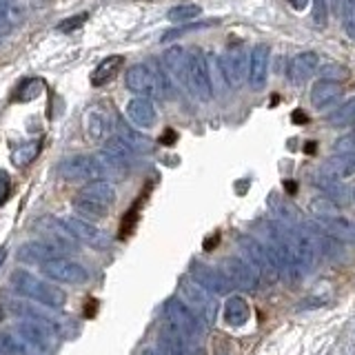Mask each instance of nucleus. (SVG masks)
Returning <instances> with one entry per match:
<instances>
[{"label":"nucleus","instance_id":"obj_1","mask_svg":"<svg viewBox=\"0 0 355 355\" xmlns=\"http://www.w3.org/2000/svg\"><path fill=\"white\" fill-rule=\"evenodd\" d=\"M9 282L14 286L16 293H20L27 300H33V302H38L47 309H60L67 302L64 291H60L58 286H53L49 282L40 280V277H36L29 271H22V269L14 271L9 277Z\"/></svg>","mask_w":355,"mask_h":355},{"label":"nucleus","instance_id":"obj_2","mask_svg":"<svg viewBox=\"0 0 355 355\" xmlns=\"http://www.w3.org/2000/svg\"><path fill=\"white\" fill-rule=\"evenodd\" d=\"M182 80L198 98H202V100H209L211 94H214V83H211V73H209V60L200 49L184 53Z\"/></svg>","mask_w":355,"mask_h":355},{"label":"nucleus","instance_id":"obj_3","mask_svg":"<svg viewBox=\"0 0 355 355\" xmlns=\"http://www.w3.org/2000/svg\"><path fill=\"white\" fill-rule=\"evenodd\" d=\"M164 320L171 329H175L182 336L191 338L200 342V338L205 336V322L200 320L191 309H189L180 297H171L164 302Z\"/></svg>","mask_w":355,"mask_h":355},{"label":"nucleus","instance_id":"obj_4","mask_svg":"<svg viewBox=\"0 0 355 355\" xmlns=\"http://www.w3.org/2000/svg\"><path fill=\"white\" fill-rule=\"evenodd\" d=\"M16 331L20 342L25 344L27 355H51L55 342H58V333L31 320L18 322Z\"/></svg>","mask_w":355,"mask_h":355},{"label":"nucleus","instance_id":"obj_5","mask_svg":"<svg viewBox=\"0 0 355 355\" xmlns=\"http://www.w3.org/2000/svg\"><path fill=\"white\" fill-rule=\"evenodd\" d=\"M105 171V162L96 155H71L58 164L60 178L69 182H94L100 180Z\"/></svg>","mask_w":355,"mask_h":355},{"label":"nucleus","instance_id":"obj_6","mask_svg":"<svg viewBox=\"0 0 355 355\" xmlns=\"http://www.w3.org/2000/svg\"><path fill=\"white\" fill-rule=\"evenodd\" d=\"M127 87L144 98H162L164 94V80L158 73V69L151 64H136L131 67L125 76Z\"/></svg>","mask_w":355,"mask_h":355},{"label":"nucleus","instance_id":"obj_7","mask_svg":"<svg viewBox=\"0 0 355 355\" xmlns=\"http://www.w3.org/2000/svg\"><path fill=\"white\" fill-rule=\"evenodd\" d=\"M180 300L205 322V324H211V322L216 320L218 304L214 300V293H209L207 288H202L200 284H196V282L180 284Z\"/></svg>","mask_w":355,"mask_h":355},{"label":"nucleus","instance_id":"obj_8","mask_svg":"<svg viewBox=\"0 0 355 355\" xmlns=\"http://www.w3.org/2000/svg\"><path fill=\"white\" fill-rule=\"evenodd\" d=\"M40 271L53 282H62V284H85L89 282V271L80 262L67 260V258H55L49 262L40 264Z\"/></svg>","mask_w":355,"mask_h":355},{"label":"nucleus","instance_id":"obj_9","mask_svg":"<svg viewBox=\"0 0 355 355\" xmlns=\"http://www.w3.org/2000/svg\"><path fill=\"white\" fill-rule=\"evenodd\" d=\"M222 271H225L231 286H240L244 291H253L260 282V273L249 260L229 258L225 264H222Z\"/></svg>","mask_w":355,"mask_h":355},{"label":"nucleus","instance_id":"obj_10","mask_svg":"<svg viewBox=\"0 0 355 355\" xmlns=\"http://www.w3.org/2000/svg\"><path fill=\"white\" fill-rule=\"evenodd\" d=\"M60 227L69 233L71 238L80 240L85 244H89V247L94 249H107L109 247V238L107 233H103L98 227L89 225L87 220H78V218H67L60 222Z\"/></svg>","mask_w":355,"mask_h":355},{"label":"nucleus","instance_id":"obj_11","mask_svg":"<svg viewBox=\"0 0 355 355\" xmlns=\"http://www.w3.org/2000/svg\"><path fill=\"white\" fill-rule=\"evenodd\" d=\"M313 184L320 189L322 193L327 196V200H331L333 205H340V207H347L353 202V189L344 184L340 178L336 175H329L324 171H318L313 173Z\"/></svg>","mask_w":355,"mask_h":355},{"label":"nucleus","instance_id":"obj_12","mask_svg":"<svg viewBox=\"0 0 355 355\" xmlns=\"http://www.w3.org/2000/svg\"><path fill=\"white\" fill-rule=\"evenodd\" d=\"M158 351L162 355H202L198 342L178 333L175 329H164L158 338Z\"/></svg>","mask_w":355,"mask_h":355},{"label":"nucleus","instance_id":"obj_13","mask_svg":"<svg viewBox=\"0 0 355 355\" xmlns=\"http://www.w3.org/2000/svg\"><path fill=\"white\" fill-rule=\"evenodd\" d=\"M85 131H87L89 140H94V142L107 140L111 133H114V116L103 107L89 109L85 116Z\"/></svg>","mask_w":355,"mask_h":355},{"label":"nucleus","instance_id":"obj_14","mask_svg":"<svg viewBox=\"0 0 355 355\" xmlns=\"http://www.w3.org/2000/svg\"><path fill=\"white\" fill-rule=\"evenodd\" d=\"M191 275L196 284L207 288V291L214 295H222L231 288V282L227 280V275L222 269H214V266H207V264H193Z\"/></svg>","mask_w":355,"mask_h":355},{"label":"nucleus","instance_id":"obj_15","mask_svg":"<svg viewBox=\"0 0 355 355\" xmlns=\"http://www.w3.org/2000/svg\"><path fill=\"white\" fill-rule=\"evenodd\" d=\"M18 258L22 262H33V264H42L55 258H64V247L58 242H31V244H22L18 251Z\"/></svg>","mask_w":355,"mask_h":355},{"label":"nucleus","instance_id":"obj_16","mask_svg":"<svg viewBox=\"0 0 355 355\" xmlns=\"http://www.w3.org/2000/svg\"><path fill=\"white\" fill-rule=\"evenodd\" d=\"M269 47L266 44H258L253 47L249 55V67H247V76H249V85L253 92H260L266 85V76H269Z\"/></svg>","mask_w":355,"mask_h":355},{"label":"nucleus","instance_id":"obj_17","mask_svg":"<svg viewBox=\"0 0 355 355\" xmlns=\"http://www.w3.org/2000/svg\"><path fill=\"white\" fill-rule=\"evenodd\" d=\"M315 225L331 236L333 240H340V242H355V222L344 218L340 214H331V216H322L318 218Z\"/></svg>","mask_w":355,"mask_h":355},{"label":"nucleus","instance_id":"obj_18","mask_svg":"<svg viewBox=\"0 0 355 355\" xmlns=\"http://www.w3.org/2000/svg\"><path fill=\"white\" fill-rule=\"evenodd\" d=\"M318 67H320V55L315 51H302L288 62L286 76L293 85H302L318 71Z\"/></svg>","mask_w":355,"mask_h":355},{"label":"nucleus","instance_id":"obj_19","mask_svg":"<svg viewBox=\"0 0 355 355\" xmlns=\"http://www.w3.org/2000/svg\"><path fill=\"white\" fill-rule=\"evenodd\" d=\"M222 73H225L227 83L231 87H240L244 80V73H247V67H249V58L247 53L242 49H229L222 58Z\"/></svg>","mask_w":355,"mask_h":355},{"label":"nucleus","instance_id":"obj_20","mask_svg":"<svg viewBox=\"0 0 355 355\" xmlns=\"http://www.w3.org/2000/svg\"><path fill=\"white\" fill-rule=\"evenodd\" d=\"M127 116L131 118V122L140 129H149L155 125V120H158V109L153 107V103L149 98H133L131 103L127 105Z\"/></svg>","mask_w":355,"mask_h":355},{"label":"nucleus","instance_id":"obj_21","mask_svg":"<svg viewBox=\"0 0 355 355\" xmlns=\"http://www.w3.org/2000/svg\"><path fill=\"white\" fill-rule=\"evenodd\" d=\"M340 96H342L340 80H329V78H324V80H318L313 85V89H311V103H313V107H318V109L336 103Z\"/></svg>","mask_w":355,"mask_h":355},{"label":"nucleus","instance_id":"obj_22","mask_svg":"<svg viewBox=\"0 0 355 355\" xmlns=\"http://www.w3.org/2000/svg\"><path fill=\"white\" fill-rule=\"evenodd\" d=\"M222 315H225V322L229 327H242V324H247V322H249L251 309H249L247 300H244L242 295H231L225 302V311H222Z\"/></svg>","mask_w":355,"mask_h":355},{"label":"nucleus","instance_id":"obj_23","mask_svg":"<svg viewBox=\"0 0 355 355\" xmlns=\"http://www.w3.org/2000/svg\"><path fill=\"white\" fill-rule=\"evenodd\" d=\"M122 62H125V58H122V55H107V58L92 71V85L103 87V85L111 83L118 76Z\"/></svg>","mask_w":355,"mask_h":355},{"label":"nucleus","instance_id":"obj_24","mask_svg":"<svg viewBox=\"0 0 355 355\" xmlns=\"http://www.w3.org/2000/svg\"><path fill=\"white\" fill-rule=\"evenodd\" d=\"M329 175H336L340 178V180H344V178H349L355 173V158H351V155H340V153H333L331 158L322 164V169Z\"/></svg>","mask_w":355,"mask_h":355},{"label":"nucleus","instance_id":"obj_25","mask_svg":"<svg viewBox=\"0 0 355 355\" xmlns=\"http://www.w3.org/2000/svg\"><path fill=\"white\" fill-rule=\"evenodd\" d=\"M83 198L92 200V202H98V205H105V207H111L114 205V198H116V191L114 187L109 182H100V180H94L89 182L83 191H80Z\"/></svg>","mask_w":355,"mask_h":355},{"label":"nucleus","instance_id":"obj_26","mask_svg":"<svg viewBox=\"0 0 355 355\" xmlns=\"http://www.w3.org/2000/svg\"><path fill=\"white\" fill-rule=\"evenodd\" d=\"M327 122L331 127H347L355 122V96L351 100H347L344 105H340L336 111H331Z\"/></svg>","mask_w":355,"mask_h":355},{"label":"nucleus","instance_id":"obj_27","mask_svg":"<svg viewBox=\"0 0 355 355\" xmlns=\"http://www.w3.org/2000/svg\"><path fill=\"white\" fill-rule=\"evenodd\" d=\"M0 353L3 355H27V349H25V344L20 342L18 336L0 333Z\"/></svg>","mask_w":355,"mask_h":355},{"label":"nucleus","instance_id":"obj_28","mask_svg":"<svg viewBox=\"0 0 355 355\" xmlns=\"http://www.w3.org/2000/svg\"><path fill=\"white\" fill-rule=\"evenodd\" d=\"M42 94V80H38V78H31V80H25L16 92V100L18 103H25V100H33L38 98Z\"/></svg>","mask_w":355,"mask_h":355},{"label":"nucleus","instance_id":"obj_29","mask_svg":"<svg viewBox=\"0 0 355 355\" xmlns=\"http://www.w3.org/2000/svg\"><path fill=\"white\" fill-rule=\"evenodd\" d=\"M342 22L349 38H355V0H342Z\"/></svg>","mask_w":355,"mask_h":355},{"label":"nucleus","instance_id":"obj_30","mask_svg":"<svg viewBox=\"0 0 355 355\" xmlns=\"http://www.w3.org/2000/svg\"><path fill=\"white\" fill-rule=\"evenodd\" d=\"M200 9L198 5H180V7H173L169 11V20L171 22H187V20H193L200 16Z\"/></svg>","mask_w":355,"mask_h":355},{"label":"nucleus","instance_id":"obj_31","mask_svg":"<svg viewBox=\"0 0 355 355\" xmlns=\"http://www.w3.org/2000/svg\"><path fill=\"white\" fill-rule=\"evenodd\" d=\"M333 153L340 155H351L355 158V133H349V136H342L333 142Z\"/></svg>","mask_w":355,"mask_h":355},{"label":"nucleus","instance_id":"obj_32","mask_svg":"<svg viewBox=\"0 0 355 355\" xmlns=\"http://www.w3.org/2000/svg\"><path fill=\"white\" fill-rule=\"evenodd\" d=\"M87 20V14H78V16H71V18H64L60 25H58V31H64V33H71L76 29H80Z\"/></svg>","mask_w":355,"mask_h":355},{"label":"nucleus","instance_id":"obj_33","mask_svg":"<svg viewBox=\"0 0 355 355\" xmlns=\"http://www.w3.org/2000/svg\"><path fill=\"white\" fill-rule=\"evenodd\" d=\"M327 0H315V11H313V20L320 27H327Z\"/></svg>","mask_w":355,"mask_h":355},{"label":"nucleus","instance_id":"obj_34","mask_svg":"<svg viewBox=\"0 0 355 355\" xmlns=\"http://www.w3.org/2000/svg\"><path fill=\"white\" fill-rule=\"evenodd\" d=\"M9 189H11V182H9L7 173L0 171V202H5V200H7V196H9Z\"/></svg>","mask_w":355,"mask_h":355},{"label":"nucleus","instance_id":"obj_35","mask_svg":"<svg viewBox=\"0 0 355 355\" xmlns=\"http://www.w3.org/2000/svg\"><path fill=\"white\" fill-rule=\"evenodd\" d=\"M286 3L291 5L293 9L302 11V9H306V7H309V3H311V0H286Z\"/></svg>","mask_w":355,"mask_h":355},{"label":"nucleus","instance_id":"obj_36","mask_svg":"<svg viewBox=\"0 0 355 355\" xmlns=\"http://www.w3.org/2000/svg\"><path fill=\"white\" fill-rule=\"evenodd\" d=\"M324 73H336L338 78H347V69H342V67H327Z\"/></svg>","mask_w":355,"mask_h":355},{"label":"nucleus","instance_id":"obj_37","mask_svg":"<svg viewBox=\"0 0 355 355\" xmlns=\"http://www.w3.org/2000/svg\"><path fill=\"white\" fill-rule=\"evenodd\" d=\"M293 122L295 125H304V122H309V118L304 111H293Z\"/></svg>","mask_w":355,"mask_h":355},{"label":"nucleus","instance_id":"obj_38","mask_svg":"<svg viewBox=\"0 0 355 355\" xmlns=\"http://www.w3.org/2000/svg\"><path fill=\"white\" fill-rule=\"evenodd\" d=\"M164 136H166V138H162V140H160L162 144H169V142H175V131H164Z\"/></svg>","mask_w":355,"mask_h":355},{"label":"nucleus","instance_id":"obj_39","mask_svg":"<svg viewBox=\"0 0 355 355\" xmlns=\"http://www.w3.org/2000/svg\"><path fill=\"white\" fill-rule=\"evenodd\" d=\"M5 260H7V247H3V249H0V266L5 264Z\"/></svg>","mask_w":355,"mask_h":355},{"label":"nucleus","instance_id":"obj_40","mask_svg":"<svg viewBox=\"0 0 355 355\" xmlns=\"http://www.w3.org/2000/svg\"><path fill=\"white\" fill-rule=\"evenodd\" d=\"M313 151H315V144H313V142H309V144H306V153L313 155Z\"/></svg>","mask_w":355,"mask_h":355},{"label":"nucleus","instance_id":"obj_41","mask_svg":"<svg viewBox=\"0 0 355 355\" xmlns=\"http://www.w3.org/2000/svg\"><path fill=\"white\" fill-rule=\"evenodd\" d=\"M329 5H331V9H333V11H338V5H340V0H331Z\"/></svg>","mask_w":355,"mask_h":355},{"label":"nucleus","instance_id":"obj_42","mask_svg":"<svg viewBox=\"0 0 355 355\" xmlns=\"http://www.w3.org/2000/svg\"><path fill=\"white\" fill-rule=\"evenodd\" d=\"M3 320H5V309L0 306V322H3Z\"/></svg>","mask_w":355,"mask_h":355},{"label":"nucleus","instance_id":"obj_43","mask_svg":"<svg viewBox=\"0 0 355 355\" xmlns=\"http://www.w3.org/2000/svg\"><path fill=\"white\" fill-rule=\"evenodd\" d=\"M5 3H7V0H0V11H3V9H5Z\"/></svg>","mask_w":355,"mask_h":355}]
</instances>
